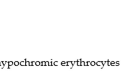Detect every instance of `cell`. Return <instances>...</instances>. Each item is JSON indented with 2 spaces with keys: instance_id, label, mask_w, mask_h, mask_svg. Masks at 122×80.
I'll return each mask as SVG.
<instances>
[{
  "instance_id": "cell-1",
  "label": "cell",
  "mask_w": 122,
  "mask_h": 80,
  "mask_svg": "<svg viewBox=\"0 0 122 80\" xmlns=\"http://www.w3.org/2000/svg\"><path fill=\"white\" fill-rule=\"evenodd\" d=\"M15 65H18L19 64V62L18 61H15Z\"/></svg>"
}]
</instances>
